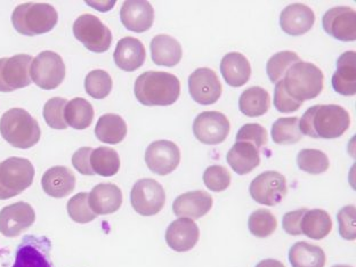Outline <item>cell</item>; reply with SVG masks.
<instances>
[{"label":"cell","mask_w":356,"mask_h":267,"mask_svg":"<svg viewBox=\"0 0 356 267\" xmlns=\"http://www.w3.org/2000/svg\"><path fill=\"white\" fill-rule=\"evenodd\" d=\"M200 231L190 218H178L165 231L167 245L177 252H190L199 241Z\"/></svg>","instance_id":"cell-19"},{"label":"cell","mask_w":356,"mask_h":267,"mask_svg":"<svg viewBox=\"0 0 356 267\" xmlns=\"http://www.w3.org/2000/svg\"><path fill=\"white\" fill-rule=\"evenodd\" d=\"M270 99L268 92L261 87L254 86L245 89L238 99L240 111L247 117H261L270 108Z\"/></svg>","instance_id":"cell-31"},{"label":"cell","mask_w":356,"mask_h":267,"mask_svg":"<svg viewBox=\"0 0 356 267\" xmlns=\"http://www.w3.org/2000/svg\"><path fill=\"white\" fill-rule=\"evenodd\" d=\"M64 117L67 126L78 131H83L92 124L94 108L87 99L76 97L67 102Z\"/></svg>","instance_id":"cell-33"},{"label":"cell","mask_w":356,"mask_h":267,"mask_svg":"<svg viewBox=\"0 0 356 267\" xmlns=\"http://www.w3.org/2000/svg\"><path fill=\"white\" fill-rule=\"evenodd\" d=\"M299 60L300 58H298V55L293 51H284L277 53L267 62V76L272 83H277L283 79L288 69L293 67V64H296Z\"/></svg>","instance_id":"cell-37"},{"label":"cell","mask_w":356,"mask_h":267,"mask_svg":"<svg viewBox=\"0 0 356 267\" xmlns=\"http://www.w3.org/2000/svg\"><path fill=\"white\" fill-rule=\"evenodd\" d=\"M277 218L270 210L257 209L250 215L248 220L249 231L257 238L272 236L277 229Z\"/></svg>","instance_id":"cell-38"},{"label":"cell","mask_w":356,"mask_h":267,"mask_svg":"<svg viewBox=\"0 0 356 267\" xmlns=\"http://www.w3.org/2000/svg\"><path fill=\"white\" fill-rule=\"evenodd\" d=\"M249 192L257 204L272 207L280 204L286 197L288 192L286 177L273 170L261 172L252 181Z\"/></svg>","instance_id":"cell-12"},{"label":"cell","mask_w":356,"mask_h":267,"mask_svg":"<svg viewBox=\"0 0 356 267\" xmlns=\"http://www.w3.org/2000/svg\"><path fill=\"white\" fill-rule=\"evenodd\" d=\"M131 202L134 210L142 216H153L165 207V193L159 181L144 178L131 188Z\"/></svg>","instance_id":"cell-9"},{"label":"cell","mask_w":356,"mask_h":267,"mask_svg":"<svg viewBox=\"0 0 356 267\" xmlns=\"http://www.w3.org/2000/svg\"><path fill=\"white\" fill-rule=\"evenodd\" d=\"M236 142H248L259 149L266 145V129L259 124H245L236 134Z\"/></svg>","instance_id":"cell-43"},{"label":"cell","mask_w":356,"mask_h":267,"mask_svg":"<svg viewBox=\"0 0 356 267\" xmlns=\"http://www.w3.org/2000/svg\"><path fill=\"white\" fill-rule=\"evenodd\" d=\"M145 163L149 170L156 175H168L181 163V151L174 142L156 140L147 149Z\"/></svg>","instance_id":"cell-14"},{"label":"cell","mask_w":356,"mask_h":267,"mask_svg":"<svg viewBox=\"0 0 356 267\" xmlns=\"http://www.w3.org/2000/svg\"><path fill=\"white\" fill-rule=\"evenodd\" d=\"M30 76L37 86L44 90L58 88L65 78L63 60L54 51H42L32 62Z\"/></svg>","instance_id":"cell-8"},{"label":"cell","mask_w":356,"mask_h":267,"mask_svg":"<svg viewBox=\"0 0 356 267\" xmlns=\"http://www.w3.org/2000/svg\"><path fill=\"white\" fill-rule=\"evenodd\" d=\"M229 119L217 111L202 112L194 119L193 134L197 140L207 145H217L224 142L229 134Z\"/></svg>","instance_id":"cell-13"},{"label":"cell","mask_w":356,"mask_h":267,"mask_svg":"<svg viewBox=\"0 0 356 267\" xmlns=\"http://www.w3.org/2000/svg\"><path fill=\"white\" fill-rule=\"evenodd\" d=\"M356 208L353 204L341 208L337 213L339 234L345 240L353 241L356 238Z\"/></svg>","instance_id":"cell-44"},{"label":"cell","mask_w":356,"mask_h":267,"mask_svg":"<svg viewBox=\"0 0 356 267\" xmlns=\"http://www.w3.org/2000/svg\"><path fill=\"white\" fill-rule=\"evenodd\" d=\"M314 12L304 3H293L281 12L280 26L286 35H305L313 28Z\"/></svg>","instance_id":"cell-21"},{"label":"cell","mask_w":356,"mask_h":267,"mask_svg":"<svg viewBox=\"0 0 356 267\" xmlns=\"http://www.w3.org/2000/svg\"><path fill=\"white\" fill-rule=\"evenodd\" d=\"M306 211H307V209L302 208V209L286 213L282 218L283 229L290 236H300L302 234L300 222H302V216H304Z\"/></svg>","instance_id":"cell-47"},{"label":"cell","mask_w":356,"mask_h":267,"mask_svg":"<svg viewBox=\"0 0 356 267\" xmlns=\"http://www.w3.org/2000/svg\"><path fill=\"white\" fill-rule=\"evenodd\" d=\"M325 76L315 64L299 60L283 76V88L297 102L318 97L323 90Z\"/></svg>","instance_id":"cell-4"},{"label":"cell","mask_w":356,"mask_h":267,"mask_svg":"<svg viewBox=\"0 0 356 267\" xmlns=\"http://www.w3.org/2000/svg\"><path fill=\"white\" fill-rule=\"evenodd\" d=\"M0 134L16 149L35 147L42 136L38 121L24 108H10L0 119Z\"/></svg>","instance_id":"cell-3"},{"label":"cell","mask_w":356,"mask_h":267,"mask_svg":"<svg viewBox=\"0 0 356 267\" xmlns=\"http://www.w3.org/2000/svg\"><path fill=\"white\" fill-rule=\"evenodd\" d=\"M256 267H286L281 261H275V259H264L259 261Z\"/></svg>","instance_id":"cell-48"},{"label":"cell","mask_w":356,"mask_h":267,"mask_svg":"<svg viewBox=\"0 0 356 267\" xmlns=\"http://www.w3.org/2000/svg\"><path fill=\"white\" fill-rule=\"evenodd\" d=\"M92 172L103 177L115 176L120 169V158L115 149L101 147L92 149L90 156Z\"/></svg>","instance_id":"cell-34"},{"label":"cell","mask_w":356,"mask_h":267,"mask_svg":"<svg viewBox=\"0 0 356 267\" xmlns=\"http://www.w3.org/2000/svg\"><path fill=\"white\" fill-rule=\"evenodd\" d=\"M188 89L192 99L201 105L216 103L222 90L216 72L208 67H200L194 71L188 78Z\"/></svg>","instance_id":"cell-15"},{"label":"cell","mask_w":356,"mask_h":267,"mask_svg":"<svg viewBox=\"0 0 356 267\" xmlns=\"http://www.w3.org/2000/svg\"><path fill=\"white\" fill-rule=\"evenodd\" d=\"M95 135L103 143L119 144L127 135V124L120 115L108 113L97 121Z\"/></svg>","instance_id":"cell-30"},{"label":"cell","mask_w":356,"mask_h":267,"mask_svg":"<svg viewBox=\"0 0 356 267\" xmlns=\"http://www.w3.org/2000/svg\"><path fill=\"white\" fill-rule=\"evenodd\" d=\"M89 193L81 192L71 197L67 202V209L69 216L74 222L79 224H87L95 220L96 215L89 206Z\"/></svg>","instance_id":"cell-40"},{"label":"cell","mask_w":356,"mask_h":267,"mask_svg":"<svg viewBox=\"0 0 356 267\" xmlns=\"http://www.w3.org/2000/svg\"><path fill=\"white\" fill-rule=\"evenodd\" d=\"M35 168L29 160L12 156L0 163V200L26 191L33 183Z\"/></svg>","instance_id":"cell-6"},{"label":"cell","mask_w":356,"mask_h":267,"mask_svg":"<svg viewBox=\"0 0 356 267\" xmlns=\"http://www.w3.org/2000/svg\"><path fill=\"white\" fill-rule=\"evenodd\" d=\"M134 92L140 104L168 106L179 97L181 83L177 76L168 72L147 71L137 78Z\"/></svg>","instance_id":"cell-2"},{"label":"cell","mask_w":356,"mask_h":267,"mask_svg":"<svg viewBox=\"0 0 356 267\" xmlns=\"http://www.w3.org/2000/svg\"><path fill=\"white\" fill-rule=\"evenodd\" d=\"M289 261L293 267H325L323 249L307 242H297L290 248Z\"/></svg>","instance_id":"cell-32"},{"label":"cell","mask_w":356,"mask_h":267,"mask_svg":"<svg viewBox=\"0 0 356 267\" xmlns=\"http://www.w3.org/2000/svg\"><path fill=\"white\" fill-rule=\"evenodd\" d=\"M92 152V147H81L74 152V156H72V165L83 175H95V172H92V165H90Z\"/></svg>","instance_id":"cell-46"},{"label":"cell","mask_w":356,"mask_h":267,"mask_svg":"<svg viewBox=\"0 0 356 267\" xmlns=\"http://www.w3.org/2000/svg\"><path fill=\"white\" fill-rule=\"evenodd\" d=\"M299 131L313 138L334 140L350 126V115L341 105H314L299 119Z\"/></svg>","instance_id":"cell-1"},{"label":"cell","mask_w":356,"mask_h":267,"mask_svg":"<svg viewBox=\"0 0 356 267\" xmlns=\"http://www.w3.org/2000/svg\"><path fill=\"white\" fill-rule=\"evenodd\" d=\"M85 89L92 99H105L112 90L111 76L104 70L90 71L85 79Z\"/></svg>","instance_id":"cell-39"},{"label":"cell","mask_w":356,"mask_h":267,"mask_svg":"<svg viewBox=\"0 0 356 267\" xmlns=\"http://www.w3.org/2000/svg\"><path fill=\"white\" fill-rule=\"evenodd\" d=\"M35 220L31 204L23 201L10 204L0 211V233L7 238H15L31 227Z\"/></svg>","instance_id":"cell-17"},{"label":"cell","mask_w":356,"mask_h":267,"mask_svg":"<svg viewBox=\"0 0 356 267\" xmlns=\"http://www.w3.org/2000/svg\"><path fill=\"white\" fill-rule=\"evenodd\" d=\"M204 183L210 191H225L231 184V175L222 165H210L204 170Z\"/></svg>","instance_id":"cell-42"},{"label":"cell","mask_w":356,"mask_h":267,"mask_svg":"<svg viewBox=\"0 0 356 267\" xmlns=\"http://www.w3.org/2000/svg\"><path fill=\"white\" fill-rule=\"evenodd\" d=\"M302 105V103L297 102L286 94V90L283 88L282 80L275 85L274 106L277 111L282 112V113H290V112L297 111Z\"/></svg>","instance_id":"cell-45"},{"label":"cell","mask_w":356,"mask_h":267,"mask_svg":"<svg viewBox=\"0 0 356 267\" xmlns=\"http://www.w3.org/2000/svg\"><path fill=\"white\" fill-rule=\"evenodd\" d=\"M58 21V12L49 3H22L12 14V23L16 31L29 37L51 31Z\"/></svg>","instance_id":"cell-5"},{"label":"cell","mask_w":356,"mask_h":267,"mask_svg":"<svg viewBox=\"0 0 356 267\" xmlns=\"http://www.w3.org/2000/svg\"><path fill=\"white\" fill-rule=\"evenodd\" d=\"M120 19L126 29L142 33L152 28L154 10L149 1L128 0L121 7Z\"/></svg>","instance_id":"cell-18"},{"label":"cell","mask_w":356,"mask_h":267,"mask_svg":"<svg viewBox=\"0 0 356 267\" xmlns=\"http://www.w3.org/2000/svg\"><path fill=\"white\" fill-rule=\"evenodd\" d=\"M31 62L32 56L26 54L0 58V92H10L30 86Z\"/></svg>","instance_id":"cell-10"},{"label":"cell","mask_w":356,"mask_h":267,"mask_svg":"<svg viewBox=\"0 0 356 267\" xmlns=\"http://www.w3.org/2000/svg\"><path fill=\"white\" fill-rule=\"evenodd\" d=\"M356 53L345 51L337 60V70L332 76L334 90L343 96L356 94Z\"/></svg>","instance_id":"cell-25"},{"label":"cell","mask_w":356,"mask_h":267,"mask_svg":"<svg viewBox=\"0 0 356 267\" xmlns=\"http://www.w3.org/2000/svg\"><path fill=\"white\" fill-rule=\"evenodd\" d=\"M149 47L153 63L159 67H175L181 62L183 55L181 44L170 35H156Z\"/></svg>","instance_id":"cell-28"},{"label":"cell","mask_w":356,"mask_h":267,"mask_svg":"<svg viewBox=\"0 0 356 267\" xmlns=\"http://www.w3.org/2000/svg\"><path fill=\"white\" fill-rule=\"evenodd\" d=\"M74 35L88 51L104 53L112 44L111 30L92 14H83L76 19Z\"/></svg>","instance_id":"cell-7"},{"label":"cell","mask_w":356,"mask_h":267,"mask_svg":"<svg viewBox=\"0 0 356 267\" xmlns=\"http://www.w3.org/2000/svg\"><path fill=\"white\" fill-rule=\"evenodd\" d=\"M90 209L99 215H108L120 209L122 204V192L117 185L111 183H102L96 185L89 193Z\"/></svg>","instance_id":"cell-24"},{"label":"cell","mask_w":356,"mask_h":267,"mask_svg":"<svg viewBox=\"0 0 356 267\" xmlns=\"http://www.w3.org/2000/svg\"><path fill=\"white\" fill-rule=\"evenodd\" d=\"M113 58L119 69L133 72L143 65L147 58V51L140 40L134 37H126L120 39L117 44Z\"/></svg>","instance_id":"cell-22"},{"label":"cell","mask_w":356,"mask_h":267,"mask_svg":"<svg viewBox=\"0 0 356 267\" xmlns=\"http://www.w3.org/2000/svg\"><path fill=\"white\" fill-rule=\"evenodd\" d=\"M297 165L300 170L312 175L323 174L330 167L327 154L320 149H302L297 156Z\"/></svg>","instance_id":"cell-36"},{"label":"cell","mask_w":356,"mask_h":267,"mask_svg":"<svg viewBox=\"0 0 356 267\" xmlns=\"http://www.w3.org/2000/svg\"><path fill=\"white\" fill-rule=\"evenodd\" d=\"M298 124L299 119L297 117L277 119L272 126V138L274 143L280 145L298 143L302 137Z\"/></svg>","instance_id":"cell-35"},{"label":"cell","mask_w":356,"mask_h":267,"mask_svg":"<svg viewBox=\"0 0 356 267\" xmlns=\"http://www.w3.org/2000/svg\"><path fill=\"white\" fill-rule=\"evenodd\" d=\"M229 167L238 174L252 172L261 163L259 149L248 142H236L226 156Z\"/></svg>","instance_id":"cell-27"},{"label":"cell","mask_w":356,"mask_h":267,"mask_svg":"<svg viewBox=\"0 0 356 267\" xmlns=\"http://www.w3.org/2000/svg\"><path fill=\"white\" fill-rule=\"evenodd\" d=\"M42 190L49 197H65L76 188V176L70 169L56 165L48 169L42 179Z\"/></svg>","instance_id":"cell-23"},{"label":"cell","mask_w":356,"mask_h":267,"mask_svg":"<svg viewBox=\"0 0 356 267\" xmlns=\"http://www.w3.org/2000/svg\"><path fill=\"white\" fill-rule=\"evenodd\" d=\"M213 207V197L204 191H191L181 194L172 204V211L179 218L197 220L209 213Z\"/></svg>","instance_id":"cell-20"},{"label":"cell","mask_w":356,"mask_h":267,"mask_svg":"<svg viewBox=\"0 0 356 267\" xmlns=\"http://www.w3.org/2000/svg\"><path fill=\"white\" fill-rule=\"evenodd\" d=\"M220 72L229 86L241 87L250 79L252 67L245 55L232 51L222 58Z\"/></svg>","instance_id":"cell-26"},{"label":"cell","mask_w":356,"mask_h":267,"mask_svg":"<svg viewBox=\"0 0 356 267\" xmlns=\"http://www.w3.org/2000/svg\"><path fill=\"white\" fill-rule=\"evenodd\" d=\"M332 229V220L323 209H307L300 222L302 234L312 240H322L329 236Z\"/></svg>","instance_id":"cell-29"},{"label":"cell","mask_w":356,"mask_h":267,"mask_svg":"<svg viewBox=\"0 0 356 267\" xmlns=\"http://www.w3.org/2000/svg\"><path fill=\"white\" fill-rule=\"evenodd\" d=\"M332 267H352V266H348V265H334V266H332Z\"/></svg>","instance_id":"cell-49"},{"label":"cell","mask_w":356,"mask_h":267,"mask_svg":"<svg viewBox=\"0 0 356 267\" xmlns=\"http://www.w3.org/2000/svg\"><path fill=\"white\" fill-rule=\"evenodd\" d=\"M327 35L341 42H355L356 14L350 7L338 6L327 10L322 17Z\"/></svg>","instance_id":"cell-16"},{"label":"cell","mask_w":356,"mask_h":267,"mask_svg":"<svg viewBox=\"0 0 356 267\" xmlns=\"http://www.w3.org/2000/svg\"><path fill=\"white\" fill-rule=\"evenodd\" d=\"M51 252L49 238L26 236L16 249L15 263L12 267H54Z\"/></svg>","instance_id":"cell-11"},{"label":"cell","mask_w":356,"mask_h":267,"mask_svg":"<svg viewBox=\"0 0 356 267\" xmlns=\"http://www.w3.org/2000/svg\"><path fill=\"white\" fill-rule=\"evenodd\" d=\"M67 101L62 97H53L44 105V118L53 129H67V124L64 117Z\"/></svg>","instance_id":"cell-41"}]
</instances>
